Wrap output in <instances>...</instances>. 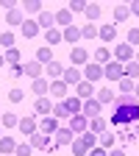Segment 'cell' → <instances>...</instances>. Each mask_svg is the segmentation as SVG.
<instances>
[{"label": "cell", "mask_w": 139, "mask_h": 156, "mask_svg": "<svg viewBox=\"0 0 139 156\" xmlns=\"http://www.w3.org/2000/svg\"><path fill=\"white\" fill-rule=\"evenodd\" d=\"M72 153H75V156H89V148L84 145L81 136H75V142H72Z\"/></svg>", "instance_id": "32"}, {"label": "cell", "mask_w": 139, "mask_h": 156, "mask_svg": "<svg viewBox=\"0 0 139 156\" xmlns=\"http://www.w3.org/2000/svg\"><path fill=\"white\" fill-rule=\"evenodd\" d=\"M81 140H84V145H86L89 151L95 148V134H92V131H84V134H81Z\"/></svg>", "instance_id": "47"}, {"label": "cell", "mask_w": 139, "mask_h": 156, "mask_svg": "<svg viewBox=\"0 0 139 156\" xmlns=\"http://www.w3.org/2000/svg\"><path fill=\"white\" fill-rule=\"evenodd\" d=\"M84 75H86V81H89V84L100 81V78H103V64H97V62H89V64L84 67Z\"/></svg>", "instance_id": "4"}, {"label": "cell", "mask_w": 139, "mask_h": 156, "mask_svg": "<svg viewBox=\"0 0 139 156\" xmlns=\"http://www.w3.org/2000/svg\"><path fill=\"white\" fill-rule=\"evenodd\" d=\"M109 156H125V151H123V148H111V153H109Z\"/></svg>", "instance_id": "52"}, {"label": "cell", "mask_w": 139, "mask_h": 156, "mask_svg": "<svg viewBox=\"0 0 139 156\" xmlns=\"http://www.w3.org/2000/svg\"><path fill=\"white\" fill-rule=\"evenodd\" d=\"M128 9H131V14H136V17H139V0H134V3H131Z\"/></svg>", "instance_id": "51"}, {"label": "cell", "mask_w": 139, "mask_h": 156, "mask_svg": "<svg viewBox=\"0 0 139 156\" xmlns=\"http://www.w3.org/2000/svg\"><path fill=\"white\" fill-rule=\"evenodd\" d=\"M134 48L128 45V42H123V45H117V62L120 64H128V62H134Z\"/></svg>", "instance_id": "7"}, {"label": "cell", "mask_w": 139, "mask_h": 156, "mask_svg": "<svg viewBox=\"0 0 139 156\" xmlns=\"http://www.w3.org/2000/svg\"><path fill=\"white\" fill-rule=\"evenodd\" d=\"M36 62H39V64H50V62H53L50 48H39V53H36Z\"/></svg>", "instance_id": "35"}, {"label": "cell", "mask_w": 139, "mask_h": 156, "mask_svg": "<svg viewBox=\"0 0 139 156\" xmlns=\"http://www.w3.org/2000/svg\"><path fill=\"white\" fill-rule=\"evenodd\" d=\"M23 9H25L28 14H42V0H25Z\"/></svg>", "instance_id": "31"}, {"label": "cell", "mask_w": 139, "mask_h": 156, "mask_svg": "<svg viewBox=\"0 0 139 156\" xmlns=\"http://www.w3.org/2000/svg\"><path fill=\"white\" fill-rule=\"evenodd\" d=\"M70 128H72V134H84V131L89 128V117H84V114H72V117H70Z\"/></svg>", "instance_id": "6"}, {"label": "cell", "mask_w": 139, "mask_h": 156, "mask_svg": "<svg viewBox=\"0 0 139 156\" xmlns=\"http://www.w3.org/2000/svg\"><path fill=\"white\" fill-rule=\"evenodd\" d=\"M92 95H95V87L89 81H81V84L75 87V98H81V101H89Z\"/></svg>", "instance_id": "17"}, {"label": "cell", "mask_w": 139, "mask_h": 156, "mask_svg": "<svg viewBox=\"0 0 139 156\" xmlns=\"http://www.w3.org/2000/svg\"><path fill=\"white\" fill-rule=\"evenodd\" d=\"M17 151V142L11 136H0V153H14Z\"/></svg>", "instance_id": "28"}, {"label": "cell", "mask_w": 139, "mask_h": 156, "mask_svg": "<svg viewBox=\"0 0 139 156\" xmlns=\"http://www.w3.org/2000/svg\"><path fill=\"white\" fill-rule=\"evenodd\" d=\"M3 126H6V128L19 126V117H17V114H3Z\"/></svg>", "instance_id": "44"}, {"label": "cell", "mask_w": 139, "mask_h": 156, "mask_svg": "<svg viewBox=\"0 0 139 156\" xmlns=\"http://www.w3.org/2000/svg\"><path fill=\"white\" fill-rule=\"evenodd\" d=\"M53 106H56V103H50V98H36V103H33V112L47 117V114H53Z\"/></svg>", "instance_id": "10"}, {"label": "cell", "mask_w": 139, "mask_h": 156, "mask_svg": "<svg viewBox=\"0 0 139 156\" xmlns=\"http://www.w3.org/2000/svg\"><path fill=\"white\" fill-rule=\"evenodd\" d=\"M25 98V89H19V87H14V89H9V101L11 103H19Z\"/></svg>", "instance_id": "38"}, {"label": "cell", "mask_w": 139, "mask_h": 156, "mask_svg": "<svg viewBox=\"0 0 139 156\" xmlns=\"http://www.w3.org/2000/svg\"><path fill=\"white\" fill-rule=\"evenodd\" d=\"M114 112H111V117H109V123L111 126H117V131H131V126H136L139 123V98L134 95V92H120L114 98Z\"/></svg>", "instance_id": "1"}, {"label": "cell", "mask_w": 139, "mask_h": 156, "mask_svg": "<svg viewBox=\"0 0 139 156\" xmlns=\"http://www.w3.org/2000/svg\"><path fill=\"white\" fill-rule=\"evenodd\" d=\"M39 131L42 134H53L56 136V131H58V117H53V114H47V117H42V120H39Z\"/></svg>", "instance_id": "5"}, {"label": "cell", "mask_w": 139, "mask_h": 156, "mask_svg": "<svg viewBox=\"0 0 139 156\" xmlns=\"http://www.w3.org/2000/svg\"><path fill=\"white\" fill-rule=\"evenodd\" d=\"M95 62H97V64H109V62H111L109 48H97V50H95Z\"/></svg>", "instance_id": "30"}, {"label": "cell", "mask_w": 139, "mask_h": 156, "mask_svg": "<svg viewBox=\"0 0 139 156\" xmlns=\"http://www.w3.org/2000/svg\"><path fill=\"white\" fill-rule=\"evenodd\" d=\"M0 45H3V48H14V34L3 31V34H0Z\"/></svg>", "instance_id": "41"}, {"label": "cell", "mask_w": 139, "mask_h": 156, "mask_svg": "<svg viewBox=\"0 0 139 156\" xmlns=\"http://www.w3.org/2000/svg\"><path fill=\"white\" fill-rule=\"evenodd\" d=\"M131 17V9L128 6H114V23H125Z\"/></svg>", "instance_id": "26"}, {"label": "cell", "mask_w": 139, "mask_h": 156, "mask_svg": "<svg viewBox=\"0 0 139 156\" xmlns=\"http://www.w3.org/2000/svg\"><path fill=\"white\" fill-rule=\"evenodd\" d=\"M17 128L23 131L25 136H31V134H36V131H39V120H36V117H23Z\"/></svg>", "instance_id": "8"}, {"label": "cell", "mask_w": 139, "mask_h": 156, "mask_svg": "<svg viewBox=\"0 0 139 156\" xmlns=\"http://www.w3.org/2000/svg\"><path fill=\"white\" fill-rule=\"evenodd\" d=\"M0 134H3V126H0Z\"/></svg>", "instance_id": "56"}, {"label": "cell", "mask_w": 139, "mask_h": 156, "mask_svg": "<svg viewBox=\"0 0 139 156\" xmlns=\"http://www.w3.org/2000/svg\"><path fill=\"white\" fill-rule=\"evenodd\" d=\"M61 103L67 106V112H70V117H72V114H81V109H84V101H81V98H75V95H72V98H64V101H61Z\"/></svg>", "instance_id": "15"}, {"label": "cell", "mask_w": 139, "mask_h": 156, "mask_svg": "<svg viewBox=\"0 0 139 156\" xmlns=\"http://www.w3.org/2000/svg\"><path fill=\"white\" fill-rule=\"evenodd\" d=\"M6 62H9V64H19V50H17V48H9V50H6Z\"/></svg>", "instance_id": "42"}, {"label": "cell", "mask_w": 139, "mask_h": 156, "mask_svg": "<svg viewBox=\"0 0 139 156\" xmlns=\"http://www.w3.org/2000/svg\"><path fill=\"white\" fill-rule=\"evenodd\" d=\"M125 78H131V81H134V78H139V64H136V62H128V64H125Z\"/></svg>", "instance_id": "37"}, {"label": "cell", "mask_w": 139, "mask_h": 156, "mask_svg": "<svg viewBox=\"0 0 139 156\" xmlns=\"http://www.w3.org/2000/svg\"><path fill=\"white\" fill-rule=\"evenodd\" d=\"M61 81H64L67 87H78V84H81V70H75V67L64 70V75H61Z\"/></svg>", "instance_id": "14"}, {"label": "cell", "mask_w": 139, "mask_h": 156, "mask_svg": "<svg viewBox=\"0 0 139 156\" xmlns=\"http://www.w3.org/2000/svg\"><path fill=\"white\" fill-rule=\"evenodd\" d=\"M56 23L64 25V28H70V25H72V11H70V9H58V11H56Z\"/></svg>", "instance_id": "19"}, {"label": "cell", "mask_w": 139, "mask_h": 156, "mask_svg": "<svg viewBox=\"0 0 139 156\" xmlns=\"http://www.w3.org/2000/svg\"><path fill=\"white\" fill-rule=\"evenodd\" d=\"M31 151H33V145H31V142H23V145H17L14 153H17V156H31Z\"/></svg>", "instance_id": "46"}, {"label": "cell", "mask_w": 139, "mask_h": 156, "mask_svg": "<svg viewBox=\"0 0 139 156\" xmlns=\"http://www.w3.org/2000/svg\"><path fill=\"white\" fill-rule=\"evenodd\" d=\"M128 45H131V48L139 45V28H131V31H128Z\"/></svg>", "instance_id": "48"}, {"label": "cell", "mask_w": 139, "mask_h": 156, "mask_svg": "<svg viewBox=\"0 0 139 156\" xmlns=\"http://www.w3.org/2000/svg\"><path fill=\"white\" fill-rule=\"evenodd\" d=\"M25 73H28V78L36 81V78H42V64H39V62H28L25 64Z\"/></svg>", "instance_id": "25"}, {"label": "cell", "mask_w": 139, "mask_h": 156, "mask_svg": "<svg viewBox=\"0 0 139 156\" xmlns=\"http://www.w3.org/2000/svg\"><path fill=\"white\" fill-rule=\"evenodd\" d=\"M117 84H120V92H134V81H131V78H120V81H117Z\"/></svg>", "instance_id": "45"}, {"label": "cell", "mask_w": 139, "mask_h": 156, "mask_svg": "<svg viewBox=\"0 0 139 156\" xmlns=\"http://www.w3.org/2000/svg\"><path fill=\"white\" fill-rule=\"evenodd\" d=\"M72 142H75L72 128H58L56 131V145H72Z\"/></svg>", "instance_id": "12"}, {"label": "cell", "mask_w": 139, "mask_h": 156, "mask_svg": "<svg viewBox=\"0 0 139 156\" xmlns=\"http://www.w3.org/2000/svg\"><path fill=\"white\" fill-rule=\"evenodd\" d=\"M3 64H6V56H0V67H3Z\"/></svg>", "instance_id": "54"}, {"label": "cell", "mask_w": 139, "mask_h": 156, "mask_svg": "<svg viewBox=\"0 0 139 156\" xmlns=\"http://www.w3.org/2000/svg\"><path fill=\"white\" fill-rule=\"evenodd\" d=\"M36 23H39V28L50 31V28H53V23H56V14H50V11H42V14H39V20H36Z\"/></svg>", "instance_id": "21"}, {"label": "cell", "mask_w": 139, "mask_h": 156, "mask_svg": "<svg viewBox=\"0 0 139 156\" xmlns=\"http://www.w3.org/2000/svg\"><path fill=\"white\" fill-rule=\"evenodd\" d=\"M6 23L9 25H23L25 20H23V9H11L9 14H6Z\"/></svg>", "instance_id": "23"}, {"label": "cell", "mask_w": 139, "mask_h": 156, "mask_svg": "<svg viewBox=\"0 0 139 156\" xmlns=\"http://www.w3.org/2000/svg\"><path fill=\"white\" fill-rule=\"evenodd\" d=\"M61 31H56V28H50V31H45V42H47V48L50 45H58V42H61Z\"/></svg>", "instance_id": "27"}, {"label": "cell", "mask_w": 139, "mask_h": 156, "mask_svg": "<svg viewBox=\"0 0 139 156\" xmlns=\"http://www.w3.org/2000/svg\"><path fill=\"white\" fill-rule=\"evenodd\" d=\"M28 142H31L33 148H45V151H47V148H50V136H47V134H42V131H36V134H31V136H28Z\"/></svg>", "instance_id": "11"}, {"label": "cell", "mask_w": 139, "mask_h": 156, "mask_svg": "<svg viewBox=\"0 0 139 156\" xmlns=\"http://www.w3.org/2000/svg\"><path fill=\"white\" fill-rule=\"evenodd\" d=\"M100 109H103V103L97 101V98H89V101H84V109H81V114L84 117H100Z\"/></svg>", "instance_id": "3"}, {"label": "cell", "mask_w": 139, "mask_h": 156, "mask_svg": "<svg viewBox=\"0 0 139 156\" xmlns=\"http://www.w3.org/2000/svg\"><path fill=\"white\" fill-rule=\"evenodd\" d=\"M89 156H106V151H103V148H92Z\"/></svg>", "instance_id": "50"}, {"label": "cell", "mask_w": 139, "mask_h": 156, "mask_svg": "<svg viewBox=\"0 0 139 156\" xmlns=\"http://www.w3.org/2000/svg\"><path fill=\"white\" fill-rule=\"evenodd\" d=\"M86 6H89L86 0H70V3H67L70 11H86Z\"/></svg>", "instance_id": "40"}, {"label": "cell", "mask_w": 139, "mask_h": 156, "mask_svg": "<svg viewBox=\"0 0 139 156\" xmlns=\"http://www.w3.org/2000/svg\"><path fill=\"white\" fill-rule=\"evenodd\" d=\"M103 78H109V81H120V78H125V64H120L117 58H111L109 64H103Z\"/></svg>", "instance_id": "2"}, {"label": "cell", "mask_w": 139, "mask_h": 156, "mask_svg": "<svg viewBox=\"0 0 139 156\" xmlns=\"http://www.w3.org/2000/svg\"><path fill=\"white\" fill-rule=\"evenodd\" d=\"M33 92H36L39 98H45V95L50 92V81H45V78H36V81H33Z\"/></svg>", "instance_id": "24"}, {"label": "cell", "mask_w": 139, "mask_h": 156, "mask_svg": "<svg viewBox=\"0 0 139 156\" xmlns=\"http://www.w3.org/2000/svg\"><path fill=\"white\" fill-rule=\"evenodd\" d=\"M97 101H100V103H114V92H111L109 87L97 89Z\"/></svg>", "instance_id": "33"}, {"label": "cell", "mask_w": 139, "mask_h": 156, "mask_svg": "<svg viewBox=\"0 0 139 156\" xmlns=\"http://www.w3.org/2000/svg\"><path fill=\"white\" fill-rule=\"evenodd\" d=\"M45 70H47V75L53 78V81H58V78H61V75H64V67H61V64H58V62H56V58H53V62H50V64H47Z\"/></svg>", "instance_id": "22"}, {"label": "cell", "mask_w": 139, "mask_h": 156, "mask_svg": "<svg viewBox=\"0 0 139 156\" xmlns=\"http://www.w3.org/2000/svg\"><path fill=\"white\" fill-rule=\"evenodd\" d=\"M114 140H117V136H114V134H109V131H106V134H100V148H103V151H111V148H114Z\"/></svg>", "instance_id": "34"}, {"label": "cell", "mask_w": 139, "mask_h": 156, "mask_svg": "<svg viewBox=\"0 0 139 156\" xmlns=\"http://www.w3.org/2000/svg\"><path fill=\"white\" fill-rule=\"evenodd\" d=\"M53 117H70V112H67V106H64L61 101H58V103L53 106Z\"/></svg>", "instance_id": "43"}, {"label": "cell", "mask_w": 139, "mask_h": 156, "mask_svg": "<svg viewBox=\"0 0 139 156\" xmlns=\"http://www.w3.org/2000/svg\"><path fill=\"white\" fill-rule=\"evenodd\" d=\"M50 95L56 98V101H64L67 98V84L58 78V81H50Z\"/></svg>", "instance_id": "13"}, {"label": "cell", "mask_w": 139, "mask_h": 156, "mask_svg": "<svg viewBox=\"0 0 139 156\" xmlns=\"http://www.w3.org/2000/svg\"><path fill=\"white\" fill-rule=\"evenodd\" d=\"M106 128H109V120H106V117H92V120H89V131L97 134V136L106 134Z\"/></svg>", "instance_id": "16"}, {"label": "cell", "mask_w": 139, "mask_h": 156, "mask_svg": "<svg viewBox=\"0 0 139 156\" xmlns=\"http://www.w3.org/2000/svg\"><path fill=\"white\" fill-rule=\"evenodd\" d=\"M84 14H86V17H89V20H92V23H95V20H97V17H100V6H97V3H89V6H86V11H84Z\"/></svg>", "instance_id": "39"}, {"label": "cell", "mask_w": 139, "mask_h": 156, "mask_svg": "<svg viewBox=\"0 0 139 156\" xmlns=\"http://www.w3.org/2000/svg\"><path fill=\"white\" fill-rule=\"evenodd\" d=\"M61 36L67 39L70 45H75L78 39H81V28H78V25H70V28H64V31H61Z\"/></svg>", "instance_id": "20"}, {"label": "cell", "mask_w": 139, "mask_h": 156, "mask_svg": "<svg viewBox=\"0 0 139 156\" xmlns=\"http://www.w3.org/2000/svg\"><path fill=\"white\" fill-rule=\"evenodd\" d=\"M134 62H136V64H139V50H136V56H134Z\"/></svg>", "instance_id": "55"}, {"label": "cell", "mask_w": 139, "mask_h": 156, "mask_svg": "<svg viewBox=\"0 0 139 156\" xmlns=\"http://www.w3.org/2000/svg\"><path fill=\"white\" fill-rule=\"evenodd\" d=\"M19 31H23L25 39H33V36L39 34V23H36V20H25V23L19 25Z\"/></svg>", "instance_id": "18"}, {"label": "cell", "mask_w": 139, "mask_h": 156, "mask_svg": "<svg viewBox=\"0 0 139 156\" xmlns=\"http://www.w3.org/2000/svg\"><path fill=\"white\" fill-rule=\"evenodd\" d=\"M97 36H100L103 42H111V39L117 36V25H103V28H100V34H97Z\"/></svg>", "instance_id": "29"}, {"label": "cell", "mask_w": 139, "mask_h": 156, "mask_svg": "<svg viewBox=\"0 0 139 156\" xmlns=\"http://www.w3.org/2000/svg\"><path fill=\"white\" fill-rule=\"evenodd\" d=\"M97 34H100V28H97V25H84V28H81V36H84V39H95Z\"/></svg>", "instance_id": "36"}, {"label": "cell", "mask_w": 139, "mask_h": 156, "mask_svg": "<svg viewBox=\"0 0 139 156\" xmlns=\"http://www.w3.org/2000/svg\"><path fill=\"white\" fill-rule=\"evenodd\" d=\"M134 95H136V98H139V84H136V87H134Z\"/></svg>", "instance_id": "53"}, {"label": "cell", "mask_w": 139, "mask_h": 156, "mask_svg": "<svg viewBox=\"0 0 139 156\" xmlns=\"http://www.w3.org/2000/svg\"><path fill=\"white\" fill-rule=\"evenodd\" d=\"M19 75H25V67L23 64H11V78H19Z\"/></svg>", "instance_id": "49"}, {"label": "cell", "mask_w": 139, "mask_h": 156, "mask_svg": "<svg viewBox=\"0 0 139 156\" xmlns=\"http://www.w3.org/2000/svg\"><path fill=\"white\" fill-rule=\"evenodd\" d=\"M70 62H72V67H75V64H84V67H86V64H89V53H86L84 48H72V50H70Z\"/></svg>", "instance_id": "9"}]
</instances>
